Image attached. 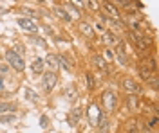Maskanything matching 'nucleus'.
Here are the masks:
<instances>
[{
    "instance_id": "f257e3e1",
    "label": "nucleus",
    "mask_w": 159,
    "mask_h": 133,
    "mask_svg": "<svg viewBox=\"0 0 159 133\" xmlns=\"http://www.w3.org/2000/svg\"><path fill=\"white\" fill-rule=\"evenodd\" d=\"M6 61H7V65H9L13 70H16V72H24V69H25V61H24V58L18 56L15 51H7L6 52Z\"/></svg>"
},
{
    "instance_id": "f03ea898",
    "label": "nucleus",
    "mask_w": 159,
    "mask_h": 133,
    "mask_svg": "<svg viewBox=\"0 0 159 133\" xmlns=\"http://www.w3.org/2000/svg\"><path fill=\"white\" fill-rule=\"evenodd\" d=\"M101 101H103V108H105V113H107V115L116 112V108H118V95L114 92H110V90L103 92Z\"/></svg>"
},
{
    "instance_id": "7ed1b4c3",
    "label": "nucleus",
    "mask_w": 159,
    "mask_h": 133,
    "mask_svg": "<svg viewBox=\"0 0 159 133\" xmlns=\"http://www.w3.org/2000/svg\"><path fill=\"white\" fill-rule=\"evenodd\" d=\"M43 81H42V85H43V90L45 92H52V88L56 86V83H58V74L56 72H43V77H42Z\"/></svg>"
},
{
    "instance_id": "20e7f679",
    "label": "nucleus",
    "mask_w": 159,
    "mask_h": 133,
    "mask_svg": "<svg viewBox=\"0 0 159 133\" xmlns=\"http://www.w3.org/2000/svg\"><path fill=\"white\" fill-rule=\"evenodd\" d=\"M123 88H125L127 92L134 94V95L143 92V88L138 85V81H136V79H132V77H125V79H123Z\"/></svg>"
},
{
    "instance_id": "39448f33",
    "label": "nucleus",
    "mask_w": 159,
    "mask_h": 133,
    "mask_svg": "<svg viewBox=\"0 0 159 133\" xmlns=\"http://www.w3.org/2000/svg\"><path fill=\"white\" fill-rule=\"evenodd\" d=\"M96 126H98V131L99 133H109V117H107V113L103 112H99V117H98V121H96Z\"/></svg>"
},
{
    "instance_id": "423d86ee",
    "label": "nucleus",
    "mask_w": 159,
    "mask_h": 133,
    "mask_svg": "<svg viewBox=\"0 0 159 133\" xmlns=\"http://www.w3.org/2000/svg\"><path fill=\"white\" fill-rule=\"evenodd\" d=\"M18 25L22 27V29L31 31V32H36V31H38V25L34 23V20H31V18H18Z\"/></svg>"
},
{
    "instance_id": "0eeeda50",
    "label": "nucleus",
    "mask_w": 159,
    "mask_h": 133,
    "mask_svg": "<svg viewBox=\"0 0 159 133\" xmlns=\"http://www.w3.org/2000/svg\"><path fill=\"white\" fill-rule=\"evenodd\" d=\"M78 29H80V32H81L83 36H87V38H92V36H94V29H92V25H90L89 22H80Z\"/></svg>"
},
{
    "instance_id": "6e6552de",
    "label": "nucleus",
    "mask_w": 159,
    "mask_h": 133,
    "mask_svg": "<svg viewBox=\"0 0 159 133\" xmlns=\"http://www.w3.org/2000/svg\"><path fill=\"white\" fill-rule=\"evenodd\" d=\"M31 70L34 72V74H43V70H45V63H43V60H34L33 61V65H31Z\"/></svg>"
},
{
    "instance_id": "1a4fd4ad",
    "label": "nucleus",
    "mask_w": 159,
    "mask_h": 133,
    "mask_svg": "<svg viewBox=\"0 0 159 133\" xmlns=\"http://www.w3.org/2000/svg\"><path fill=\"white\" fill-rule=\"evenodd\" d=\"M56 58H58V65H61V67H63V70L72 72V63H70L69 60H67V58L63 56V54H58Z\"/></svg>"
},
{
    "instance_id": "9d476101",
    "label": "nucleus",
    "mask_w": 159,
    "mask_h": 133,
    "mask_svg": "<svg viewBox=\"0 0 159 133\" xmlns=\"http://www.w3.org/2000/svg\"><path fill=\"white\" fill-rule=\"evenodd\" d=\"M54 15L58 16V18H61L63 22H70V16H69V13L63 9V7H60V6H56L54 7Z\"/></svg>"
},
{
    "instance_id": "9b49d317",
    "label": "nucleus",
    "mask_w": 159,
    "mask_h": 133,
    "mask_svg": "<svg viewBox=\"0 0 159 133\" xmlns=\"http://www.w3.org/2000/svg\"><path fill=\"white\" fill-rule=\"evenodd\" d=\"M103 41H105L107 45H112V43H118L119 40H118V36H116L112 31H107L105 34H103Z\"/></svg>"
},
{
    "instance_id": "f8f14e48",
    "label": "nucleus",
    "mask_w": 159,
    "mask_h": 133,
    "mask_svg": "<svg viewBox=\"0 0 159 133\" xmlns=\"http://www.w3.org/2000/svg\"><path fill=\"white\" fill-rule=\"evenodd\" d=\"M43 63H47L51 69H58L60 65H58V58L54 56V54H47L45 56V60H43Z\"/></svg>"
},
{
    "instance_id": "ddd939ff",
    "label": "nucleus",
    "mask_w": 159,
    "mask_h": 133,
    "mask_svg": "<svg viewBox=\"0 0 159 133\" xmlns=\"http://www.w3.org/2000/svg\"><path fill=\"white\" fill-rule=\"evenodd\" d=\"M15 104L13 102H0V115H4V113H7V112H15Z\"/></svg>"
},
{
    "instance_id": "4468645a",
    "label": "nucleus",
    "mask_w": 159,
    "mask_h": 133,
    "mask_svg": "<svg viewBox=\"0 0 159 133\" xmlns=\"http://www.w3.org/2000/svg\"><path fill=\"white\" fill-rule=\"evenodd\" d=\"M92 61H94V65H96L98 69H103V70H105V69H107V65H109V63L103 60V56H98V54L92 58Z\"/></svg>"
},
{
    "instance_id": "2eb2a0df",
    "label": "nucleus",
    "mask_w": 159,
    "mask_h": 133,
    "mask_svg": "<svg viewBox=\"0 0 159 133\" xmlns=\"http://www.w3.org/2000/svg\"><path fill=\"white\" fill-rule=\"evenodd\" d=\"M105 11H107L109 15H112V16H114V20H118L119 13H118V9L114 7V4H110V2H105Z\"/></svg>"
},
{
    "instance_id": "dca6fc26",
    "label": "nucleus",
    "mask_w": 159,
    "mask_h": 133,
    "mask_svg": "<svg viewBox=\"0 0 159 133\" xmlns=\"http://www.w3.org/2000/svg\"><path fill=\"white\" fill-rule=\"evenodd\" d=\"M138 106H139L138 95H134V94H130V95H129V108H130V110H138Z\"/></svg>"
},
{
    "instance_id": "f3484780",
    "label": "nucleus",
    "mask_w": 159,
    "mask_h": 133,
    "mask_svg": "<svg viewBox=\"0 0 159 133\" xmlns=\"http://www.w3.org/2000/svg\"><path fill=\"white\" fill-rule=\"evenodd\" d=\"M63 9H65V11H70V15H69L70 20H72V16H74V18H80V11L76 9L72 4H67V7H63Z\"/></svg>"
},
{
    "instance_id": "a211bd4d",
    "label": "nucleus",
    "mask_w": 159,
    "mask_h": 133,
    "mask_svg": "<svg viewBox=\"0 0 159 133\" xmlns=\"http://www.w3.org/2000/svg\"><path fill=\"white\" fill-rule=\"evenodd\" d=\"M116 60H118L121 65H125V67L129 65V60H127V56L123 54V51H118V52H116Z\"/></svg>"
},
{
    "instance_id": "6ab92c4d",
    "label": "nucleus",
    "mask_w": 159,
    "mask_h": 133,
    "mask_svg": "<svg viewBox=\"0 0 159 133\" xmlns=\"http://www.w3.org/2000/svg\"><path fill=\"white\" fill-rule=\"evenodd\" d=\"M139 72H141V76H143V79H147V81H148L150 77H152V76H150V69H148V67H145V65H143V67L139 69Z\"/></svg>"
},
{
    "instance_id": "aec40b11",
    "label": "nucleus",
    "mask_w": 159,
    "mask_h": 133,
    "mask_svg": "<svg viewBox=\"0 0 159 133\" xmlns=\"http://www.w3.org/2000/svg\"><path fill=\"white\" fill-rule=\"evenodd\" d=\"M15 115L11 113V115H0V123H15Z\"/></svg>"
},
{
    "instance_id": "412c9836",
    "label": "nucleus",
    "mask_w": 159,
    "mask_h": 133,
    "mask_svg": "<svg viewBox=\"0 0 159 133\" xmlns=\"http://www.w3.org/2000/svg\"><path fill=\"white\" fill-rule=\"evenodd\" d=\"M127 128H129V133H138V124H136V121H129Z\"/></svg>"
},
{
    "instance_id": "4be33fe9",
    "label": "nucleus",
    "mask_w": 159,
    "mask_h": 133,
    "mask_svg": "<svg viewBox=\"0 0 159 133\" xmlns=\"http://www.w3.org/2000/svg\"><path fill=\"white\" fill-rule=\"evenodd\" d=\"M22 13H25L27 16H38V11L31 9V7H22Z\"/></svg>"
},
{
    "instance_id": "5701e85b",
    "label": "nucleus",
    "mask_w": 159,
    "mask_h": 133,
    "mask_svg": "<svg viewBox=\"0 0 159 133\" xmlns=\"http://www.w3.org/2000/svg\"><path fill=\"white\" fill-rule=\"evenodd\" d=\"M147 83H148L152 88H157V77H156V76H152V77H150V79H148Z\"/></svg>"
},
{
    "instance_id": "b1692460",
    "label": "nucleus",
    "mask_w": 159,
    "mask_h": 133,
    "mask_svg": "<svg viewBox=\"0 0 159 133\" xmlns=\"http://www.w3.org/2000/svg\"><path fill=\"white\" fill-rule=\"evenodd\" d=\"M87 86L89 88H94V81H92V76L90 74H87Z\"/></svg>"
},
{
    "instance_id": "393cba45",
    "label": "nucleus",
    "mask_w": 159,
    "mask_h": 133,
    "mask_svg": "<svg viewBox=\"0 0 159 133\" xmlns=\"http://www.w3.org/2000/svg\"><path fill=\"white\" fill-rule=\"evenodd\" d=\"M7 70H9V67H7V65H2V63H0V74L4 76V74H7Z\"/></svg>"
},
{
    "instance_id": "a878e982",
    "label": "nucleus",
    "mask_w": 159,
    "mask_h": 133,
    "mask_svg": "<svg viewBox=\"0 0 159 133\" xmlns=\"http://www.w3.org/2000/svg\"><path fill=\"white\" fill-rule=\"evenodd\" d=\"M105 58H107V60H112V58H114V56H112V52H110L109 49H105ZM107 60H105V61H107Z\"/></svg>"
},
{
    "instance_id": "bb28decb",
    "label": "nucleus",
    "mask_w": 159,
    "mask_h": 133,
    "mask_svg": "<svg viewBox=\"0 0 159 133\" xmlns=\"http://www.w3.org/2000/svg\"><path fill=\"white\" fill-rule=\"evenodd\" d=\"M40 123H42V126H47V117H42Z\"/></svg>"
},
{
    "instance_id": "cd10ccee",
    "label": "nucleus",
    "mask_w": 159,
    "mask_h": 133,
    "mask_svg": "<svg viewBox=\"0 0 159 133\" xmlns=\"http://www.w3.org/2000/svg\"><path fill=\"white\" fill-rule=\"evenodd\" d=\"M156 124H157V119H152V121H150V126H152V128H154Z\"/></svg>"
},
{
    "instance_id": "c85d7f7f",
    "label": "nucleus",
    "mask_w": 159,
    "mask_h": 133,
    "mask_svg": "<svg viewBox=\"0 0 159 133\" xmlns=\"http://www.w3.org/2000/svg\"><path fill=\"white\" fill-rule=\"evenodd\" d=\"M2 88H4V79L0 77V90H2Z\"/></svg>"
}]
</instances>
